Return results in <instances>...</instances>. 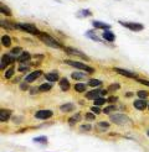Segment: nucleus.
Listing matches in <instances>:
<instances>
[{
    "label": "nucleus",
    "mask_w": 149,
    "mask_h": 152,
    "mask_svg": "<svg viewBox=\"0 0 149 152\" xmlns=\"http://www.w3.org/2000/svg\"><path fill=\"white\" fill-rule=\"evenodd\" d=\"M113 71L118 74L123 75V77H127V78H138V74L136 72H131V71H127V69H123V68H119V67H114Z\"/></svg>",
    "instance_id": "1a4fd4ad"
},
{
    "label": "nucleus",
    "mask_w": 149,
    "mask_h": 152,
    "mask_svg": "<svg viewBox=\"0 0 149 152\" xmlns=\"http://www.w3.org/2000/svg\"><path fill=\"white\" fill-rule=\"evenodd\" d=\"M60 110H61L62 113H71L74 110V104L72 103H65L62 104L61 106H60Z\"/></svg>",
    "instance_id": "aec40b11"
},
{
    "label": "nucleus",
    "mask_w": 149,
    "mask_h": 152,
    "mask_svg": "<svg viewBox=\"0 0 149 152\" xmlns=\"http://www.w3.org/2000/svg\"><path fill=\"white\" fill-rule=\"evenodd\" d=\"M45 79L50 83H55L58 80V72L57 71H51L49 73L45 74Z\"/></svg>",
    "instance_id": "ddd939ff"
},
{
    "label": "nucleus",
    "mask_w": 149,
    "mask_h": 152,
    "mask_svg": "<svg viewBox=\"0 0 149 152\" xmlns=\"http://www.w3.org/2000/svg\"><path fill=\"white\" fill-rule=\"evenodd\" d=\"M101 96H102V90H100V89H93V90H91V92L86 93L87 99L94 100V99H97V98H101Z\"/></svg>",
    "instance_id": "2eb2a0df"
},
{
    "label": "nucleus",
    "mask_w": 149,
    "mask_h": 152,
    "mask_svg": "<svg viewBox=\"0 0 149 152\" xmlns=\"http://www.w3.org/2000/svg\"><path fill=\"white\" fill-rule=\"evenodd\" d=\"M11 113L13 111L10 109H1L0 110V121H1V123H6L11 116Z\"/></svg>",
    "instance_id": "4468645a"
},
{
    "label": "nucleus",
    "mask_w": 149,
    "mask_h": 152,
    "mask_svg": "<svg viewBox=\"0 0 149 152\" xmlns=\"http://www.w3.org/2000/svg\"><path fill=\"white\" fill-rule=\"evenodd\" d=\"M91 111H92L93 114H96V115H98V114H103L102 110L100 109V106H96V105L91 106Z\"/></svg>",
    "instance_id": "58836bf2"
},
{
    "label": "nucleus",
    "mask_w": 149,
    "mask_h": 152,
    "mask_svg": "<svg viewBox=\"0 0 149 152\" xmlns=\"http://www.w3.org/2000/svg\"><path fill=\"white\" fill-rule=\"evenodd\" d=\"M39 39H40L41 42H44L49 47H52V48H62V50L65 47V46H62V45H61V42L57 41L55 37H52L47 32H41V35L39 36Z\"/></svg>",
    "instance_id": "f257e3e1"
},
{
    "label": "nucleus",
    "mask_w": 149,
    "mask_h": 152,
    "mask_svg": "<svg viewBox=\"0 0 149 152\" xmlns=\"http://www.w3.org/2000/svg\"><path fill=\"white\" fill-rule=\"evenodd\" d=\"M97 126L100 127V131H103V130H107L109 127V123H107V121H100V123L97 124Z\"/></svg>",
    "instance_id": "72a5a7b5"
},
{
    "label": "nucleus",
    "mask_w": 149,
    "mask_h": 152,
    "mask_svg": "<svg viewBox=\"0 0 149 152\" xmlns=\"http://www.w3.org/2000/svg\"><path fill=\"white\" fill-rule=\"evenodd\" d=\"M1 45L4 47H10L11 46V39L7 35H4L1 37Z\"/></svg>",
    "instance_id": "cd10ccee"
},
{
    "label": "nucleus",
    "mask_w": 149,
    "mask_h": 152,
    "mask_svg": "<svg viewBox=\"0 0 149 152\" xmlns=\"http://www.w3.org/2000/svg\"><path fill=\"white\" fill-rule=\"evenodd\" d=\"M92 129V126L89 124H86V125H81L80 126V131H89Z\"/></svg>",
    "instance_id": "ea45409f"
},
{
    "label": "nucleus",
    "mask_w": 149,
    "mask_h": 152,
    "mask_svg": "<svg viewBox=\"0 0 149 152\" xmlns=\"http://www.w3.org/2000/svg\"><path fill=\"white\" fill-rule=\"evenodd\" d=\"M102 39L107 42H114L116 40V35L111 31V30H104L103 34H102Z\"/></svg>",
    "instance_id": "f8f14e48"
},
{
    "label": "nucleus",
    "mask_w": 149,
    "mask_h": 152,
    "mask_svg": "<svg viewBox=\"0 0 149 152\" xmlns=\"http://www.w3.org/2000/svg\"><path fill=\"white\" fill-rule=\"evenodd\" d=\"M119 88H121L119 83H113V84H111V86L107 88V90H108V93H113V92H116V90H118Z\"/></svg>",
    "instance_id": "f704fd0d"
},
{
    "label": "nucleus",
    "mask_w": 149,
    "mask_h": 152,
    "mask_svg": "<svg viewBox=\"0 0 149 152\" xmlns=\"http://www.w3.org/2000/svg\"><path fill=\"white\" fill-rule=\"evenodd\" d=\"M30 59H31V55H30V52L24 51V52H22L21 55L18 57V62H19V63H26V62H29Z\"/></svg>",
    "instance_id": "f3484780"
},
{
    "label": "nucleus",
    "mask_w": 149,
    "mask_h": 152,
    "mask_svg": "<svg viewBox=\"0 0 149 152\" xmlns=\"http://www.w3.org/2000/svg\"><path fill=\"white\" fill-rule=\"evenodd\" d=\"M116 110H117V106H116L114 104H112V105L106 106V108L102 110V113H103V114H106V115H112V113H114Z\"/></svg>",
    "instance_id": "5701e85b"
},
{
    "label": "nucleus",
    "mask_w": 149,
    "mask_h": 152,
    "mask_svg": "<svg viewBox=\"0 0 149 152\" xmlns=\"http://www.w3.org/2000/svg\"><path fill=\"white\" fill-rule=\"evenodd\" d=\"M52 89V84L51 83H42V84L39 87V90L41 93H46V92H50Z\"/></svg>",
    "instance_id": "a878e982"
},
{
    "label": "nucleus",
    "mask_w": 149,
    "mask_h": 152,
    "mask_svg": "<svg viewBox=\"0 0 149 152\" xmlns=\"http://www.w3.org/2000/svg\"><path fill=\"white\" fill-rule=\"evenodd\" d=\"M34 142H37V143H46V142H47V137H46V136H39V137H34Z\"/></svg>",
    "instance_id": "e433bc0d"
},
{
    "label": "nucleus",
    "mask_w": 149,
    "mask_h": 152,
    "mask_svg": "<svg viewBox=\"0 0 149 152\" xmlns=\"http://www.w3.org/2000/svg\"><path fill=\"white\" fill-rule=\"evenodd\" d=\"M116 102H118V98L117 96H109L108 99H107V103H116Z\"/></svg>",
    "instance_id": "a18cd8bd"
},
{
    "label": "nucleus",
    "mask_w": 149,
    "mask_h": 152,
    "mask_svg": "<svg viewBox=\"0 0 149 152\" xmlns=\"http://www.w3.org/2000/svg\"><path fill=\"white\" fill-rule=\"evenodd\" d=\"M22 52H24V51H22V48H21V47H14V48L10 51V53H11V55L16 56V57H19V56L21 55Z\"/></svg>",
    "instance_id": "c9c22d12"
},
{
    "label": "nucleus",
    "mask_w": 149,
    "mask_h": 152,
    "mask_svg": "<svg viewBox=\"0 0 149 152\" xmlns=\"http://www.w3.org/2000/svg\"><path fill=\"white\" fill-rule=\"evenodd\" d=\"M21 121H22V118H18V116L13 118V123H14V124H20Z\"/></svg>",
    "instance_id": "49530a36"
},
{
    "label": "nucleus",
    "mask_w": 149,
    "mask_h": 152,
    "mask_svg": "<svg viewBox=\"0 0 149 152\" xmlns=\"http://www.w3.org/2000/svg\"><path fill=\"white\" fill-rule=\"evenodd\" d=\"M147 135H148V136H149V130H148V132H147Z\"/></svg>",
    "instance_id": "8fccbe9b"
},
{
    "label": "nucleus",
    "mask_w": 149,
    "mask_h": 152,
    "mask_svg": "<svg viewBox=\"0 0 149 152\" xmlns=\"http://www.w3.org/2000/svg\"><path fill=\"white\" fill-rule=\"evenodd\" d=\"M133 94H132V92H128V93H127V96H132Z\"/></svg>",
    "instance_id": "09e8293b"
},
{
    "label": "nucleus",
    "mask_w": 149,
    "mask_h": 152,
    "mask_svg": "<svg viewBox=\"0 0 149 152\" xmlns=\"http://www.w3.org/2000/svg\"><path fill=\"white\" fill-rule=\"evenodd\" d=\"M20 89L21 90H27L29 89V83H26L25 80L22 82V83H20Z\"/></svg>",
    "instance_id": "37998d69"
},
{
    "label": "nucleus",
    "mask_w": 149,
    "mask_h": 152,
    "mask_svg": "<svg viewBox=\"0 0 149 152\" xmlns=\"http://www.w3.org/2000/svg\"><path fill=\"white\" fill-rule=\"evenodd\" d=\"M80 120H81V114H80V113H76L73 116H71V118L69 119V124H70V126H73L76 123H78Z\"/></svg>",
    "instance_id": "393cba45"
},
{
    "label": "nucleus",
    "mask_w": 149,
    "mask_h": 152,
    "mask_svg": "<svg viewBox=\"0 0 149 152\" xmlns=\"http://www.w3.org/2000/svg\"><path fill=\"white\" fill-rule=\"evenodd\" d=\"M148 102L145 100V99H137V100H134V103H133V106L136 108L137 110H140V111H143V110H145L147 108H148Z\"/></svg>",
    "instance_id": "9d476101"
},
{
    "label": "nucleus",
    "mask_w": 149,
    "mask_h": 152,
    "mask_svg": "<svg viewBox=\"0 0 149 152\" xmlns=\"http://www.w3.org/2000/svg\"><path fill=\"white\" fill-rule=\"evenodd\" d=\"M109 120H111V123H113L116 125H119V126H124V125H131L132 124L131 118L124 115V114H112V115H109Z\"/></svg>",
    "instance_id": "7ed1b4c3"
},
{
    "label": "nucleus",
    "mask_w": 149,
    "mask_h": 152,
    "mask_svg": "<svg viewBox=\"0 0 149 152\" xmlns=\"http://www.w3.org/2000/svg\"><path fill=\"white\" fill-rule=\"evenodd\" d=\"M58 84H60V88H61L62 92H67V90L71 88V84H70V82H69L67 78H61Z\"/></svg>",
    "instance_id": "6ab92c4d"
},
{
    "label": "nucleus",
    "mask_w": 149,
    "mask_h": 152,
    "mask_svg": "<svg viewBox=\"0 0 149 152\" xmlns=\"http://www.w3.org/2000/svg\"><path fill=\"white\" fill-rule=\"evenodd\" d=\"M29 90H30V94H31V95H35V94H37V93L40 92L39 88H36V87H35V88H34V87H32V88H30Z\"/></svg>",
    "instance_id": "c03bdc74"
},
{
    "label": "nucleus",
    "mask_w": 149,
    "mask_h": 152,
    "mask_svg": "<svg viewBox=\"0 0 149 152\" xmlns=\"http://www.w3.org/2000/svg\"><path fill=\"white\" fill-rule=\"evenodd\" d=\"M87 75H88V73H86V72H73V73H71V77L74 80H85L87 78Z\"/></svg>",
    "instance_id": "a211bd4d"
},
{
    "label": "nucleus",
    "mask_w": 149,
    "mask_h": 152,
    "mask_svg": "<svg viewBox=\"0 0 149 152\" xmlns=\"http://www.w3.org/2000/svg\"><path fill=\"white\" fill-rule=\"evenodd\" d=\"M85 35L88 37V39H91V40H93V41H96V42H102V40L96 35L94 31H92V30H88V31H87Z\"/></svg>",
    "instance_id": "4be33fe9"
},
{
    "label": "nucleus",
    "mask_w": 149,
    "mask_h": 152,
    "mask_svg": "<svg viewBox=\"0 0 149 152\" xmlns=\"http://www.w3.org/2000/svg\"><path fill=\"white\" fill-rule=\"evenodd\" d=\"M148 110H149V105H148Z\"/></svg>",
    "instance_id": "3c124183"
},
{
    "label": "nucleus",
    "mask_w": 149,
    "mask_h": 152,
    "mask_svg": "<svg viewBox=\"0 0 149 152\" xmlns=\"http://www.w3.org/2000/svg\"><path fill=\"white\" fill-rule=\"evenodd\" d=\"M92 15L91 10H88V9H83V10H80L77 12V16L78 18H89Z\"/></svg>",
    "instance_id": "c85d7f7f"
},
{
    "label": "nucleus",
    "mask_w": 149,
    "mask_h": 152,
    "mask_svg": "<svg viewBox=\"0 0 149 152\" xmlns=\"http://www.w3.org/2000/svg\"><path fill=\"white\" fill-rule=\"evenodd\" d=\"M1 27H5V28H9V30H13V28H18V22H10V21H6V20H1ZM19 30V28H18Z\"/></svg>",
    "instance_id": "412c9836"
},
{
    "label": "nucleus",
    "mask_w": 149,
    "mask_h": 152,
    "mask_svg": "<svg viewBox=\"0 0 149 152\" xmlns=\"http://www.w3.org/2000/svg\"><path fill=\"white\" fill-rule=\"evenodd\" d=\"M18 61V57L16 56H14L11 55V53H5V55L1 57V64H0V68H1V71L5 69V67L6 66H9V64H13L15 63Z\"/></svg>",
    "instance_id": "39448f33"
},
{
    "label": "nucleus",
    "mask_w": 149,
    "mask_h": 152,
    "mask_svg": "<svg viewBox=\"0 0 149 152\" xmlns=\"http://www.w3.org/2000/svg\"><path fill=\"white\" fill-rule=\"evenodd\" d=\"M41 74H42V71H40V69L34 71V72H31V73H29L26 77H25V82H26V83H32L34 80H36L37 78H39Z\"/></svg>",
    "instance_id": "9b49d317"
},
{
    "label": "nucleus",
    "mask_w": 149,
    "mask_h": 152,
    "mask_svg": "<svg viewBox=\"0 0 149 152\" xmlns=\"http://www.w3.org/2000/svg\"><path fill=\"white\" fill-rule=\"evenodd\" d=\"M137 95L139 96V99H147L149 94H148L147 90H139V92L137 93Z\"/></svg>",
    "instance_id": "4c0bfd02"
},
{
    "label": "nucleus",
    "mask_w": 149,
    "mask_h": 152,
    "mask_svg": "<svg viewBox=\"0 0 149 152\" xmlns=\"http://www.w3.org/2000/svg\"><path fill=\"white\" fill-rule=\"evenodd\" d=\"M104 103H107V99L106 98H97V99H94L93 100V105H96V106H101V105H103Z\"/></svg>",
    "instance_id": "473e14b6"
},
{
    "label": "nucleus",
    "mask_w": 149,
    "mask_h": 152,
    "mask_svg": "<svg viewBox=\"0 0 149 152\" xmlns=\"http://www.w3.org/2000/svg\"><path fill=\"white\" fill-rule=\"evenodd\" d=\"M92 26L94 28H101V30H109L111 28V25L109 24H106V22H102V21H98V20H93L92 21Z\"/></svg>",
    "instance_id": "dca6fc26"
},
{
    "label": "nucleus",
    "mask_w": 149,
    "mask_h": 152,
    "mask_svg": "<svg viewBox=\"0 0 149 152\" xmlns=\"http://www.w3.org/2000/svg\"><path fill=\"white\" fill-rule=\"evenodd\" d=\"M87 120H94L96 119V114H93L92 111H89V113H87L86 114V116H85Z\"/></svg>",
    "instance_id": "a19ab883"
},
{
    "label": "nucleus",
    "mask_w": 149,
    "mask_h": 152,
    "mask_svg": "<svg viewBox=\"0 0 149 152\" xmlns=\"http://www.w3.org/2000/svg\"><path fill=\"white\" fill-rule=\"evenodd\" d=\"M0 12H1L3 15H6V16H11L13 15V12H11V10L7 7L5 4H0Z\"/></svg>",
    "instance_id": "b1692460"
},
{
    "label": "nucleus",
    "mask_w": 149,
    "mask_h": 152,
    "mask_svg": "<svg viewBox=\"0 0 149 152\" xmlns=\"http://www.w3.org/2000/svg\"><path fill=\"white\" fill-rule=\"evenodd\" d=\"M137 82H138V83H140V84H143V86H147V87L149 88V80H147V79H140V78H137Z\"/></svg>",
    "instance_id": "79ce46f5"
},
{
    "label": "nucleus",
    "mask_w": 149,
    "mask_h": 152,
    "mask_svg": "<svg viewBox=\"0 0 149 152\" xmlns=\"http://www.w3.org/2000/svg\"><path fill=\"white\" fill-rule=\"evenodd\" d=\"M88 86H91V87H93V88L101 87V86H102V80H100V79H89V80H88Z\"/></svg>",
    "instance_id": "c756f323"
},
{
    "label": "nucleus",
    "mask_w": 149,
    "mask_h": 152,
    "mask_svg": "<svg viewBox=\"0 0 149 152\" xmlns=\"http://www.w3.org/2000/svg\"><path fill=\"white\" fill-rule=\"evenodd\" d=\"M87 89V86L85 83H77V84H74V90L78 93H85Z\"/></svg>",
    "instance_id": "bb28decb"
},
{
    "label": "nucleus",
    "mask_w": 149,
    "mask_h": 152,
    "mask_svg": "<svg viewBox=\"0 0 149 152\" xmlns=\"http://www.w3.org/2000/svg\"><path fill=\"white\" fill-rule=\"evenodd\" d=\"M18 82H20V77H16V78L13 80V83H18Z\"/></svg>",
    "instance_id": "de8ad7c7"
},
{
    "label": "nucleus",
    "mask_w": 149,
    "mask_h": 152,
    "mask_svg": "<svg viewBox=\"0 0 149 152\" xmlns=\"http://www.w3.org/2000/svg\"><path fill=\"white\" fill-rule=\"evenodd\" d=\"M63 63L69 64V66H71V67H73V68H77V69L83 71V72H86V73H88V74L94 72V68L87 66L86 63L78 62V61H70V59H65V61H63Z\"/></svg>",
    "instance_id": "20e7f679"
},
{
    "label": "nucleus",
    "mask_w": 149,
    "mask_h": 152,
    "mask_svg": "<svg viewBox=\"0 0 149 152\" xmlns=\"http://www.w3.org/2000/svg\"><path fill=\"white\" fill-rule=\"evenodd\" d=\"M30 66H31V63H27V62H26V63H20L18 71H19V72H27L29 68H30Z\"/></svg>",
    "instance_id": "2f4dec72"
},
{
    "label": "nucleus",
    "mask_w": 149,
    "mask_h": 152,
    "mask_svg": "<svg viewBox=\"0 0 149 152\" xmlns=\"http://www.w3.org/2000/svg\"><path fill=\"white\" fill-rule=\"evenodd\" d=\"M63 51H65V53H67V55H70V56H77L85 61H89V57H87L83 52H81L80 50H76L73 47H63Z\"/></svg>",
    "instance_id": "0eeeda50"
},
{
    "label": "nucleus",
    "mask_w": 149,
    "mask_h": 152,
    "mask_svg": "<svg viewBox=\"0 0 149 152\" xmlns=\"http://www.w3.org/2000/svg\"><path fill=\"white\" fill-rule=\"evenodd\" d=\"M52 116H54V111L49 110V109H42V110H39L35 113V118L40 119V120H47Z\"/></svg>",
    "instance_id": "6e6552de"
},
{
    "label": "nucleus",
    "mask_w": 149,
    "mask_h": 152,
    "mask_svg": "<svg viewBox=\"0 0 149 152\" xmlns=\"http://www.w3.org/2000/svg\"><path fill=\"white\" fill-rule=\"evenodd\" d=\"M14 73H15V68H14V67H10L9 69H6V71H5V74H4L5 79H10L13 75H14Z\"/></svg>",
    "instance_id": "7c9ffc66"
},
{
    "label": "nucleus",
    "mask_w": 149,
    "mask_h": 152,
    "mask_svg": "<svg viewBox=\"0 0 149 152\" xmlns=\"http://www.w3.org/2000/svg\"><path fill=\"white\" fill-rule=\"evenodd\" d=\"M18 28L21 30V31H25L32 36H40L41 31L35 26V24H31V22H18Z\"/></svg>",
    "instance_id": "f03ea898"
},
{
    "label": "nucleus",
    "mask_w": 149,
    "mask_h": 152,
    "mask_svg": "<svg viewBox=\"0 0 149 152\" xmlns=\"http://www.w3.org/2000/svg\"><path fill=\"white\" fill-rule=\"evenodd\" d=\"M119 24L122 26L129 28L131 31H134V32H138V31H142L144 28V25L140 24V22H124V21H119Z\"/></svg>",
    "instance_id": "423d86ee"
}]
</instances>
